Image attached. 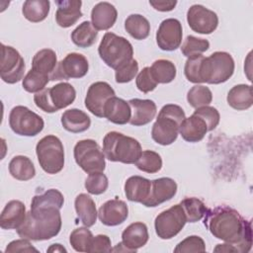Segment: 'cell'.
Returning <instances> with one entry per match:
<instances>
[{"label": "cell", "mask_w": 253, "mask_h": 253, "mask_svg": "<svg viewBox=\"0 0 253 253\" xmlns=\"http://www.w3.org/2000/svg\"><path fill=\"white\" fill-rule=\"evenodd\" d=\"M204 223L215 238L232 244L236 252L250 251L252 247L251 222L244 219L234 209L227 206L208 209Z\"/></svg>", "instance_id": "obj_1"}, {"label": "cell", "mask_w": 253, "mask_h": 253, "mask_svg": "<svg viewBox=\"0 0 253 253\" xmlns=\"http://www.w3.org/2000/svg\"><path fill=\"white\" fill-rule=\"evenodd\" d=\"M62 221L58 208L31 209L17 233L20 237L29 240H48L56 236L61 229Z\"/></svg>", "instance_id": "obj_2"}, {"label": "cell", "mask_w": 253, "mask_h": 253, "mask_svg": "<svg viewBox=\"0 0 253 253\" xmlns=\"http://www.w3.org/2000/svg\"><path fill=\"white\" fill-rule=\"evenodd\" d=\"M185 118V112L180 106L175 104L163 106L152 126V139L160 145L172 144L178 137L179 126Z\"/></svg>", "instance_id": "obj_3"}, {"label": "cell", "mask_w": 253, "mask_h": 253, "mask_svg": "<svg viewBox=\"0 0 253 253\" xmlns=\"http://www.w3.org/2000/svg\"><path fill=\"white\" fill-rule=\"evenodd\" d=\"M103 152L110 161L134 164L140 157L142 148L135 138L118 131H110L103 139Z\"/></svg>", "instance_id": "obj_4"}, {"label": "cell", "mask_w": 253, "mask_h": 253, "mask_svg": "<svg viewBox=\"0 0 253 253\" xmlns=\"http://www.w3.org/2000/svg\"><path fill=\"white\" fill-rule=\"evenodd\" d=\"M98 52L101 59L109 67L117 70L132 59L133 48L124 37L114 33H106L99 44Z\"/></svg>", "instance_id": "obj_5"}, {"label": "cell", "mask_w": 253, "mask_h": 253, "mask_svg": "<svg viewBox=\"0 0 253 253\" xmlns=\"http://www.w3.org/2000/svg\"><path fill=\"white\" fill-rule=\"evenodd\" d=\"M234 68V60L228 52L215 51L204 57L200 66V77L203 83L220 84L232 76Z\"/></svg>", "instance_id": "obj_6"}, {"label": "cell", "mask_w": 253, "mask_h": 253, "mask_svg": "<svg viewBox=\"0 0 253 253\" xmlns=\"http://www.w3.org/2000/svg\"><path fill=\"white\" fill-rule=\"evenodd\" d=\"M76 97L74 87L68 82L58 83L51 88H44L34 95L38 108L45 113H54L72 104Z\"/></svg>", "instance_id": "obj_7"}, {"label": "cell", "mask_w": 253, "mask_h": 253, "mask_svg": "<svg viewBox=\"0 0 253 253\" xmlns=\"http://www.w3.org/2000/svg\"><path fill=\"white\" fill-rule=\"evenodd\" d=\"M36 153L42 169L47 174H56L64 166V148L61 140L52 134L43 136L36 146Z\"/></svg>", "instance_id": "obj_8"}, {"label": "cell", "mask_w": 253, "mask_h": 253, "mask_svg": "<svg viewBox=\"0 0 253 253\" xmlns=\"http://www.w3.org/2000/svg\"><path fill=\"white\" fill-rule=\"evenodd\" d=\"M77 165L86 173L103 172L106 167L105 154L93 139L79 140L73 149Z\"/></svg>", "instance_id": "obj_9"}, {"label": "cell", "mask_w": 253, "mask_h": 253, "mask_svg": "<svg viewBox=\"0 0 253 253\" xmlns=\"http://www.w3.org/2000/svg\"><path fill=\"white\" fill-rule=\"evenodd\" d=\"M9 126L16 134L36 136L43 129L44 123L41 116L27 107L16 106L10 112Z\"/></svg>", "instance_id": "obj_10"}, {"label": "cell", "mask_w": 253, "mask_h": 253, "mask_svg": "<svg viewBox=\"0 0 253 253\" xmlns=\"http://www.w3.org/2000/svg\"><path fill=\"white\" fill-rule=\"evenodd\" d=\"M186 222L187 218L182 206L175 205L155 217V232L161 239H171L183 229Z\"/></svg>", "instance_id": "obj_11"}, {"label": "cell", "mask_w": 253, "mask_h": 253, "mask_svg": "<svg viewBox=\"0 0 253 253\" xmlns=\"http://www.w3.org/2000/svg\"><path fill=\"white\" fill-rule=\"evenodd\" d=\"M2 56L0 66L1 79L8 83L14 84L23 79L25 73V61L17 49L12 46L1 44Z\"/></svg>", "instance_id": "obj_12"}, {"label": "cell", "mask_w": 253, "mask_h": 253, "mask_svg": "<svg viewBox=\"0 0 253 253\" xmlns=\"http://www.w3.org/2000/svg\"><path fill=\"white\" fill-rule=\"evenodd\" d=\"M88 69L89 63L87 58L81 53L71 52L57 63L49 78L51 81L82 78L87 74Z\"/></svg>", "instance_id": "obj_13"}, {"label": "cell", "mask_w": 253, "mask_h": 253, "mask_svg": "<svg viewBox=\"0 0 253 253\" xmlns=\"http://www.w3.org/2000/svg\"><path fill=\"white\" fill-rule=\"evenodd\" d=\"M187 22L194 32L209 35L216 30L218 17L213 11L203 5L196 4L189 8L187 12Z\"/></svg>", "instance_id": "obj_14"}, {"label": "cell", "mask_w": 253, "mask_h": 253, "mask_svg": "<svg viewBox=\"0 0 253 253\" xmlns=\"http://www.w3.org/2000/svg\"><path fill=\"white\" fill-rule=\"evenodd\" d=\"M116 96L111 85L104 81H98L91 84L85 97V107L98 118H104V106L106 102Z\"/></svg>", "instance_id": "obj_15"}, {"label": "cell", "mask_w": 253, "mask_h": 253, "mask_svg": "<svg viewBox=\"0 0 253 253\" xmlns=\"http://www.w3.org/2000/svg\"><path fill=\"white\" fill-rule=\"evenodd\" d=\"M182 37L183 31L180 21L169 18L161 22L156 32V42L160 49L172 51L180 46Z\"/></svg>", "instance_id": "obj_16"}, {"label": "cell", "mask_w": 253, "mask_h": 253, "mask_svg": "<svg viewBox=\"0 0 253 253\" xmlns=\"http://www.w3.org/2000/svg\"><path fill=\"white\" fill-rule=\"evenodd\" d=\"M177 193L176 182L168 177H162L151 181L148 197L141 204L147 208L157 207L171 200Z\"/></svg>", "instance_id": "obj_17"}, {"label": "cell", "mask_w": 253, "mask_h": 253, "mask_svg": "<svg viewBox=\"0 0 253 253\" xmlns=\"http://www.w3.org/2000/svg\"><path fill=\"white\" fill-rule=\"evenodd\" d=\"M98 216L101 222L107 226L122 224L128 216L127 205L119 199L109 200L100 207Z\"/></svg>", "instance_id": "obj_18"}, {"label": "cell", "mask_w": 253, "mask_h": 253, "mask_svg": "<svg viewBox=\"0 0 253 253\" xmlns=\"http://www.w3.org/2000/svg\"><path fill=\"white\" fill-rule=\"evenodd\" d=\"M131 109V118L129 124L134 126H140L150 123L157 112L156 104L149 99H131L128 101Z\"/></svg>", "instance_id": "obj_19"}, {"label": "cell", "mask_w": 253, "mask_h": 253, "mask_svg": "<svg viewBox=\"0 0 253 253\" xmlns=\"http://www.w3.org/2000/svg\"><path fill=\"white\" fill-rule=\"evenodd\" d=\"M148 238L147 226L140 221L130 223L122 233V243L129 252H136L147 243Z\"/></svg>", "instance_id": "obj_20"}, {"label": "cell", "mask_w": 253, "mask_h": 253, "mask_svg": "<svg viewBox=\"0 0 253 253\" xmlns=\"http://www.w3.org/2000/svg\"><path fill=\"white\" fill-rule=\"evenodd\" d=\"M55 4L57 5L55 20L61 28L71 27L82 17L80 0H60L55 1Z\"/></svg>", "instance_id": "obj_21"}, {"label": "cell", "mask_w": 253, "mask_h": 253, "mask_svg": "<svg viewBox=\"0 0 253 253\" xmlns=\"http://www.w3.org/2000/svg\"><path fill=\"white\" fill-rule=\"evenodd\" d=\"M104 118L116 125H126L131 118L128 102L116 96L110 98L104 106Z\"/></svg>", "instance_id": "obj_22"}, {"label": "cell", "mask_w": 253, "mask_h": 253, "mask_svg": "<svg viewBox=\"0 0 253 253\" xmlns=\"http://www.w3.org/2000/svg\"><path fill=\"white\" fill-rule=\"evenodd\" d=\"M26 207L18 200L8 202L0 216V226L3 229H17L26 218Z\"/></svg>", "instance_id": "obj_23"}, {"label": "cell", "mask_w": 253, "mask_h": 253, "mask_svg": "<svg viewBox=\"0 0 253 253\" xmlns=\"http://www.w3.org/2000/svg\"><path fill=\"white\" fill-rule=\"evenodd\" d=\"M118 18V11L109 2H99L91 11V21L97 31L111 29Z\"/></svg>", "instance_id": "obj_24"}, {"label": "cell", "mask_w": 253, "mask_h": 253, "mask_svg": "<svg viewBox=\"0 0 253 253\" xmlns=\"http://www.w3.org/2000/svg\"><path fill=\"white\" fill-rule=\"evenodd\" d=\"M207 132L208 126L205 121L194 114L189 118H185L179 126V133L188 142L202 140Z\"/></svg>", "instance_id": "obj_25"}, {"label": "cell", "mask_w": 253, "mask_h": 253, "mask_svg": "<svg viewBox=\"0 0 253 253\" xmlns=\"http://www.w3.org/2000/svg\"><path fill=\"white\" fill-rule=\"evenodd\" d=\"M151 181L141 176H131L125 183V194L128 201L142 203L149 195Z\"/></svg>", "instance_id": "obj_26"}, {"label": "cell", "mask_w": 253, "mask_h": 253, "mask_svg": "<svg viewBox=\"0 0 253 253\" xmlns=\"http://www.w3.org/2000/svg\"><path fill=\"white\" fill-rule=\"evenodd\" d=\"M61 125L67 131L79 133L90 127L91 119L86 113L79 109H70L62 114Z\"/></svg>", "instance_id": "obj_27"}, {"label": "cell", "mask_w": 253, "mask_h": 253, "mask_svg": "<svg viewBox=\"0 0 253 253\" xmlns=\"http://www.w3.org/2000/svg\"><path fill=\"white\" fill-rule=\"evenodd\" d=\"M75 211L79 220L86 227H91L97 220V210L93 199L87 194H79L74 202Z\"/></svg>", "instance_id": "obj_28"}, {"label": "cell", "mask_w": 253, "mask_h": 253, "mask_svg": "<svg viewBox=\"0 0 253 253\" xmlns=\"http://www.w3.org/2000/svg\"><path fill=\"white\" fill-rule=\"evenodd\" d=\"M226 100L227 104L237 111L249 109L253 104L252 86L246 84L233 86L227 93Z\"/></svg>", "instance_id": "obj_29"}, {"label": "cell", "mask_w": 253, "mask_h": 253, "mask_svg": "<svg viewBox=\"0 0 253 253\" xmlns=\"http://www.w3.org/2000/svg\"><path fill=\"white\" fill-rule=\"evenodd\" d=\"M9 172L16 180L28 181L35 177L36 168L29 157L17 155L13 157L9 163Z\"/></svg>", "instance_id": "obj_30"}, {"label": "cell", "mask_w": 253, "mask_h": 253, "mask_svg": "<svg viewBox=\"0 0 253 253\" xmlns=\"http://www.w3.org/2000/svg\"><path fill=\"white\" fill-rule=\"evenodd\" d=\"M49 8L50 3L48 0H27L23 4L22 13L28 21L39 23L47 17Z\"/></svg>", "instance_id": "obj_31"}, {"label": "cell", "mask_w": 253, "mask_h": 253, "mask_svg": "<svg viewBox=\"0 0 253 253\" xmlns=\"http://www.w3.org/2000/svg\"><path fill=\"white\" fill-rule=\"evenodd\" d=\"M57 65L56 54L52 49L43 48L39 50L33 57L32 68L38 72L49 75L53 72Z\"/></svg>", "instance_id": "obj_32"}, {"label": "cell", "mask_w": 253, "mask_h": 253, "mask_svg": "<svg viewBox=\"0 0 253 253\" xmlns=\"http://www.w3.org/2000/svg\"><path fill=\"white\" fill-rule=\"evenodd\" d=\"M125 29L134 40L141 41L149 36L150 24L142 15L131 14L125 21Z\"/></svg>", "instance_id": "obj_33"}, {"label": "cell", "mask_w": 253, "mask_h": 253, "mask_svg": "<svg viewBox=\"0 0 253 253\" xmlns=\"http://www.w3.org/2000/svg\"><path fill=\"white\" fill-rule=\"evenodd\" d=\"M97 37V30L93 27L92 23L88 21L82 22L71 33V40L73 43L83 48L91 46L96 42Z\"/></svg>", "instance_id": "obj_34"}, {"label": "cell", "mask_w": 253, "mask_h": 253, "mask_svg": "<svg viewBox=\"0 0 253 253\" xmlns=\"http://www.w3.org/2000/svg\"><path fill=\"white\" fill-rule=\"evenodd\" d=\"M150 71L154 80L159 84H167L172 82L176 77L175 64L167 59L155 60L150 66Z\"/></svg>", "instance_id": "obj_35"}, {"label": "cell", "mask_w": 253, "mask_h": 253, "mask_svg": "<svg viewBox=\"0 0 253 253\" xmlns=\"http://www.w3.org/2000/svg\"><path fill=\"white\" fill-rule=\"evenodd\" d=\"M64 204L63 195L56 189H49L42 195H36L31 203V209L55 207L59 210Z\"/></svg>", "instance_id": "obj_36"}, {"label": "cell", "mask_w": 253, "mask_h": 253, "mask_svg": "<svg viewBox=\"0 0 253 253\" xmlns=\"http://www.w3.org/2000/svg\"><path fill=\"white\" fill-rule=\"evenodd\" d=\"M180 205L185 211L187 222H197L201 220L208 211L206 205L198 198H186L181 201Z\"/></svg>", "instance_id": "obj_37"}, {"label": "cell", "mask_w": 253, "mask_h": 253, "mask_svg": "<svg viewBox=\"0 0 253 253\" xmlns=\"http://www.w3.org/2000/svg\"><path fill=\"white\" fill-rule=\"evenodd\" d=\"M134 164L140 171L153 174L157 173L162 168V158L155 151L143 150Z\"/></svg>", "instance_id": "obj_38"}, {"label": "cell", "mask_w": 253, "mask_h": 253, "mask_svg": "<svg viewBox=\"0 0 253 253\" xmlns=\"http://www.w3.org/2000/svg\"><path fill=\"white\" fill-rule=\"evenodd\" d=\"M187 101L195 109L209 106L212 101V93L209 87L198 84L188 91Z\"/></svg>", "instance_id": "obj_39"}, {"label": "cell", "mask_w": 253, "mask_h": 253, "mask_svg": "<svg viewBox=\"0 0 253 253\" xmlns=\"http://www.w3.org/2000/svg\"><path fill=\"white\" fill-rule=\"evenodd\" d=\"M49 75L31 69L23 79V88L29 93H38L44 89L49 82Z\"/></svg>", "instance_id": "obj_40"}, {"label": "cell", "mask_w": 253, "mask_h": 253, "mask_svg": "<svg viewBox=\"0 0 253 253\" xmlns=\"http://www.w3.org/2000/svg\"><path fill=\"white\" fill-rule=\"evenodd\" d=\"M92 232L85 227H78L74 229L69 237V242L72 248L77 252H88L89 246L93 239Z\"/></svg>", "instance_id": "obj_41"}, {"label": "cell", "mask_w": 253, "mask_h": 253, "mask_svg": "<svg viewBox=\"0 0 253 253\" xmlns=\"http://www.w3.org/2000/svg\"><path fill=\"white\" fill-rule=\"evenodd\" d=\"M210 47V42L208 40L196 38L194 36H188L181 46V52L186 57H191L194 55L202 54L207 51Z\"/></svg>", "instance_id": "obj_42"}, {"label": "cell", "mask_w": 253, "mask_h": 253, "mask_svg": "<svg viewBox=\"0 0 253 253\" xmlns=\"http://www.w3.org/2000/svg\"><path fill=\"white\" fill-rule=\"evenodd\" d=\"M109 186V180L103 172L91 173L85 180V188L89 194L101 195L106 192Z\"/></svg>", "instance_id": "obj_43"}, {"label": "cell", "mask_w": 253, "mask_h": 253, "mask_svg": "<svg viewBox=\"0 0 253 253\" xmlns=\"http://www.w3.org/2000/svg\"><path fill=\"white\" fill-rule=\"evenodd\" d=\"M206 244L202 237L198 235H191L186 237L174 249L175 253H185V252H205Z\"/></svg>", "instance_id": "obj_44"}, {"label": "cell", "mask_w": 253, "mask_h": 253, "mask_svg": "<svg viewBox=\"0 0 253 253\" xmlns=\"http://www.w3.org/2000/svg\"><path fill=\"white\" fill-rule=\"evenodd\" d=\"M204 55L203 54H198V55H194L191 57H188L186 63H185V67H184V73L186 78L192 82V83H203L200 77V66L201 63L204 59Z\"/></svg>", "instance_id": "obj_45"}, {"label": "cell", "mask_w": 253, "mask_h": 253, "mask_svg": "<svg viewBox=\"0 0 253 253\" xmlns=\"http://www.w3.org/2000/svg\"><path fill=\"white\" fill-rule=\"evenodd\" d=\"M194 115L200 117L205 121L208 126V131L214 129L217 126L220 120L218 111L215 108L211 106H204V107L197 108L196 111L194 112Z\"/></svg>", "instance_id": "obj_46"}, {"label": "cell", "mask_w": 253, "mask_h": 253, "mask_svg": "<svg viewBox=\"0 0 253 253\" xmlns=\"http://www.w3.org/2000/svg\"><path fill=\"white\" fill-rule=\"evenodd\" d=\"M138 71V63L135 59H131L127 63L121 66L115 72V78L117 83H127L130 82Z\"/></svg>", "instance_id": "obj_47"}, {"label": "cell", "mask_w": 253, "mask_h": 253, "mask_svg": "<svg viewBox=\"0 0 253 253\" xmlns=\"http://www.w3.org/2000/svg\"><path fill=\"white\" fill-rule=\"evenodd\" d=\"M135 84L139 91L142 93H148L153 91L157 87L158 83L154 80L150 71V67L146 66L136 76Z\"/></svg>", "instance_id": "obj_48"}, {"label": "cell", "mask_w": 253, "mask_h": 253, "mask_svg": "<svg viewBox=\"0 0 253 253\" xmlns=\"http://www.w3.org/2000/svg\"><path fill=\"white\" fill-rule=\"evenodd\" d=\"M112 242L108 235L98 234L93 237L88 252H112Z\"/></svg>", "instance_id": "obj_49"}, {"label": "cell", "mask_w": 253, "mask_h": 253, "mask_svg": "<svg viewBox=\"0 0 253 253\" xmlns=\"http://www.w3.org/2000/svg\"><path fill=\"white\" fill-rule=\"evenodd\" d=\"M6 253H15V252H39L37 248H35L29 241V239L21 238L17 240H13L10 242L6 249Z\"/></svg>", "instance_id": "obj_50"}, {"label": "cell", "mask_w": 253, "mask_h": 253, "mask_svg": "<svg viewBox=\"0 0 253 253\" xmlns=\"http://www.w3.org/2000/svg\"><path fill=\"white\" fill-rule=\"evenodd\" d=\"M149 4L157 11L160 12H168V11H172L175 6L177 5V1H154V0H150Z\"/></svg>", "instance_id": "obj_51"}, {"label": "cell", "mask_w": 253, "mask_h": 253, "mask_svg": "<svg viewBox=\"0 0 253 253\" xmlns=\"http://www.w3.org/2000/svg\"><path fill=\"white\" fill-rule=\"evenodd\" d=\"M213 251L214 252H236V249L232 244L225 242L223 244H217L213 249Z\"/></svg>", "instance_id": "obj_52"}, {"label": "cell", "mask_w": 253, "mask_h": 253, "mask_svg": "<svg viewBox=\"0 0 253 253\" xmlns=\"http://www.w3.org/2000/svg\"><path fill=\"white\" fill-rule=\"evenodd\" d=\"M47 252H67V250L61 245V244H58V243H55V244H52L50 245L47 250Z\"/></svg>", "instance_id": "obj_53"}]
</instances>
